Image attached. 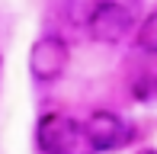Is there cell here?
Instances as JSON below:
<instances>
[{"instance_id": "2", "label": "cell", "mask_w": 157, "mask_h": 154, "mask_svg": "<svg viewBox=\"0 0 157 154\" xmlns=\"http://www.w3.org/2000/svg\"><path fill=\"white\" fill-rule=\"evenodd\" d=\"M135 26V16L125 3L119 0H103L87 19V36L93 42H103V45H116L122 42Z\"/></svg>"}, {"instance_id": "6", "label": "cell", "mask_w": 157, "mask_h": 154, "mask_svg": "<svg viewBox=\"0 0 157 154\" xmlns=\"http://www.w3.org/2000/svg\"><path fill=\"white\" fill-rule=\"evenodd\" d=\"M99 3H103V0H67V13H71V19H74L77 26H87L90 13H93Z\"/></svg>"}, {"instance_id": "4", "label": "cell", "mask_w": 157, "mask_h": 154, "mask_svg": "<svg viewBox=\"0 0 157 154\" xmlns=\"http://www.w3.org/2000/svg\"><path fill=\"white\" fill-rule=\"evenodd\" d=\"M83 132H87L93 151H116V148H122L128 138H132V129H128L116 113H109V109H96V113L87 119Z\"/></svg>"}, {"instance_id": "5", "label": "cell", "mask_w": 157, "mask_h": 154, "mask_svg": "<svg viewBox=\"0 0 157 154\" xmlns=\"http://www.w3.org/2000/svg\"><path fill=\"white\" fill-rule=\"evenodd\" d=\"M138 48L147 55H157V10L147 13L144 23L138 26Z\"/></svg>"}, {"instance_id": "3", "label": "cell", "mask_w": 157, "mask_h": 154, "mask_svg": "<svg viewBox=\"0 0 157 154\" xmlns=\"http://www.w3.org/2000/svg\"><path fill=\"white\" fill-rule=\"evenodd\" d=\"M67 61H71V48L61 36H42L29 48V74L39 83L58 80L67 71Z\"/></svg>"}, {"instance_id": "1", "label": "cell", "mask_w": 157, "mask_h": 154, "mask_svg": "<svg viewBox=\"0 0 157 154\" xmlns=\"http://www.w3.org/2000/svg\"><path fill=\"white\" fill-rule=\"evenodd\" d=\"M35 144L42 154H93L83 125H77L74 119L48 113L35 125Z\"/></svg>"}, {"instance_id": "7", "label": "cell", "mask_w": 157, "mask_h": 154, "mask_svg": "<svg viewBox=\"0 0 157 154\" xmlns=\"http://www.w3.org/2000/svg\"><path fill=\"white\" fill-rule=\"evenodd\" d=\"M138 154H157V151L154 148H144V151H138Z\"/></svg>"}]
</instances>
